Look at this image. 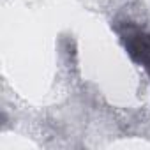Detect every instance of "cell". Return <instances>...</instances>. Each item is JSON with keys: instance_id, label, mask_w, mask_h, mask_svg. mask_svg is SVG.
<instances>
[{"instance_id": "obj_1", "label": "cell", "mask_w": 150, "mask_h": 150, "mask_svg": "<svg viewBox=\"0 0 150 150\" xmlns=\"http://www.w3.org/2000/svg\"><path fill=\"white\" fill-rule=\"evenodd\" d=\"M122 39L129 57L150 74V34L138 28H127V32L122 34Z\"/></svg>"}]
</instances>
